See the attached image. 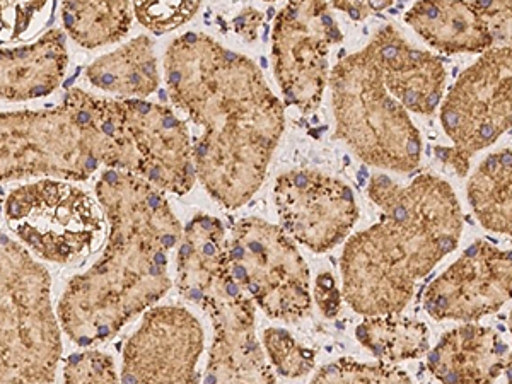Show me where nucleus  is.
I'll return each mask as SVG.
<instances>
[{
    "label": "nucleus",
    "mask_w": 512,
    "mask_h": 384,
    "mask_svg": "<svg viewBox=\"0 0 512 384\" xmlns=\"http://www.w3.org/2000/svg\"><path fill=\"white\" fill-rule=\"evenodd\" d=\"M200 11V2H135L134 14L140 24L158 35L180 28Z\"/></svg>",
    "instance_id": "bb28decb"
},
{
    "label": "nucleus",
    "mask_w": 512,
    "mask_h": 384,
    "mask_svg": "<svg viewBox=\"0 0 512 384\" xmlns=\"http://www.w3.org/2000/svg\"><path fill=\"white\" fill-rule=\"evenodd\" d=\"M108 222L98 262L70 279L57 306L60 326L79 347L115 337L169 291V253L183 226L163 192L139 176L105 169L96 183Z\"/></svg>",
    "instance_id": "f03ea898"
},
{
    "label": "nucleus",
    "mask_w": 512,
    "mask_h": 384,
    "mask_svg": "<svg viewBox=\"0 0 512 384\" xmlns=\"http://www.w3.org/2000/svg\"><path fill=\"white\" fill-rule=\"evenodd\" d=\"M4 217L23 245L62 265L89 255L105 229L101 207L69 181L40 180L12 188L4 198Z\"/></svg>",
    "instance_id": "6e6552de"
},
{
    "label": "nucleus",
    "mask_w": 512,
    "mask_h": 384,
    "mask_svg": "<svg viewBox=\"0 0 512 384\" xmlns=\"http://www.w3.org/2000/svg\"><path fill=\"white\" fill-rule=\"evenodd\" d=\"M367 195L383 216L347 241L342 297L364 318L400 315L420 280L460 245V200L448 181L431 173L407 185L374 175Z\"/></svg>",
    "instance_id": "7ed1b4c3"
},
{
    "label": "nucleus",
    "mask_w": 512,
    "mask_h": 384,
    "mask_svg": "<svg viewBox=\"0 0 512 384\" xmlns=\"http://www.w3.org/2000/svg\"><path fill=\"white\" fill-rule=\"evenodd\" d=\"M64 384H122L115 362L99 350H84L67 357Z\"/></svg>",
    "instance_id": "a878e982"
},
{
    "label": "nucleus",
    "mask_w": 512,
    "mask_h": 384,
    "mask_svg": "<svg viewBox=\"0 0 512 384\" xmlns=\"http://www.w3.org/2000/svg\"><path fill=\"white\" fill-rule=\"evenodd\" d=\"M473 4L487 24L494 48H512V2L475 0Z\"/></svg>",
    "instance_id": "cd10ccee"
},
{
    "label": "nucleus",
    "mask_w": 512,
    "mask_h": 384,
    "mask_svg": "<svg viewBox=\"0 0 512 384\" xmlns=\"http://www.w3.org/2000/svg\"><path fill=\"white\" fill-rule=\"evenodd\" d=\"M441 123L453 146L436 147V156L465 178L478 152L512 128V48H492L461 72L441 105Z\"/></svg>",
    "instance_id": "1a4fd4ad"
},
{
    "label": "nucleus",
    "mask_w": 512,
    "mask_h": 384,
    "mask_svg": "<svg viewBox=\"0 0 512 384\" xmlns=\"http://www.w3.org/2000/svg\"><path fill=\"white\" fill-rule=\"evenodd\" d=\"M507 345L489 326L465 323L439 338L427 366L441 384H494L506 371Z\"/></svg>",
    "instance_id": "f3484780"
},
{
    "label": "nucleus",
    "mask_w": 512,
    "mask_h": 384,
    "mask_svg": "<svg viewBox=\"0 0 512 384\" xmlns=\"http://www.w3.org/2000/svg\"><path fill=\"white\" fill-rule=\"evenodd\" d=\"M263 347L272 366L284 378H303L315 367V350L299 344L287 330L268 328L263 332Z\"/></svg>",
    "instance_id": "393cba45"
},
{
    "label": "nucleus",
    "mask_w": 512,
    "mask_h": 384,
    "mask_svg": "<svg viewBox=\"0 0 512 384\" xmlns=\"http://www.w3.org/2000/svg\"><path fill=\"white\" fill-rule=\"evenodd\" d=\"M466 197L483 229L512 238V149L482 159L468 180Z\"/></svg>",
    "instance_id": "412c9836"
},
{
    "label": "nucleus",
    "mask_w": 512,
    "mask_h": 384,
    "mask_svg": "<svg viewBox=\"0 0 512 384\" xmlns=\"http://www.w3.org/2000/svg\"><path fill=\"white\" fill-rule=\"evenodd\" d=\"M176 287L212 323L204 384H277L256 337V304L234 279L229 239L216 217L197 214L185 227L176 255Z\"/></svg>",
    "instance_id": "39448f33"
},
{
    "label": "nucleus",
    "mask_w": 512,
    "mask_h": 384,
    "mask_svg": "<svg viewBox=\"0 0 512 384\" xmlns=\"http://www.w3.org/2000/svg\"><path fill=\"white\" fill-rule=\"evenodd\" d=\"M0 384H55L62 359L52 279L21 243L0 246Z\"/></svg>",
    "instance_id": "423d86ee"
},
{
    "label": "nucleus",
    "mask_w": 512,
    "mask_h": 384,
    "mask_svg": "<svg viewBox=\"0 0 512 384\" xmlns=\"http://www.w3.org/2000/svg\"><path fill=\"white\" fill-rule=\"evenodd\" d=\"M262 23V12L256 11L253 7H245L233 21L234 30H236L238 35L243 36L246 41L256 40L258 28H260V24Z\"/></svg>",
    "instance_id": "c756f323"
},
{
    "label": "nucleus",
    "mask_w": 512,
    "mask_h": 384,
    "mask_svg": "<svg viewBox=\"0 0 512 384\" xmlns=\"http://www.w3.org/2000/svg\"><path fill=\"white\" fill-rule=\"evenodd\" d=\"M366 48L384 86L405 110L434 115L443 105L446 67L441 57L414 47L393 24L383 26Z\"/></svg>",
    "instance_id": "dca6fc26"
},
{
    "label": "nucleus",
    "mask_w": 512,
    "mask_h": 384,
    "mask_svg": "<svg viewBox=\"0 0 512 384\" xmlns=\"http://www.w3.org/2000/svg\"><path fill=\"white\" fill-rule=\"evenodd\" d=\"M274 197L284 231L315 253L340 245L359 221L352 188L316 169L279 176Z\"/></svg>",
    "instance_id": "ddd939ff"
},
{
    "label": "nucleus",
    "mask_w": 512,
    "mask_h": 384,
    "mask_svg": "<svg viewBox=\"0 0 512 384\" xmlns=\"http://www.w3.org/2000/svg\"><path fill=\"white\" fill-rule=\"evenodd\" d=\"M335 137L355 158L379 169L412 173L422 159V137L408 111L384 86L366 47L338 60L330 74Z\"/></svg>",
    "instance_id": "0eeeda50"
},
{
    "label": "nucleus",
    "mask_w": 512,
    "mask_h": 384,
    "mask_svg": "<svg viewBox=\"0 0 512 384\" xmlns=\"http://www.w3.org/2000/svg\"><path fill=\"white\" fill-rule=\"evenodd\" d=\"M511 299L512 250L478 239L432 280L422 303L434 320L475 323L497 313Z\"/></svg>",
    "instance_id": "4468645a"
},
{
    "label": "nucleus",
    "mask_w": 512,
    "mask_h": 384,
    "mask_svg": "<svg viewBox=\"0 0 512 384\" xmlns=\"http://www.w3.org/2000/svg\"><path fill=\"white\" fill-rule=\"evenodd\" d=\"M391 2H381V4H374V2H333V9L337 11H344L349 14L350 18L355 21H362L366 19L369 14L373 12L383 11L386 7H390Z\"/></svg>",
    "instance_id": "7c9ffc66"
},
{
    "label": "nucleus",
    "mask_w": 512,
    "mask_h": 384,
    "mask_svg": "<svg viewBox=\"0 0 512 384\" xmlns=\"http://www.w3.org/2000/svg\"><path fill=\"white\" fill-rule=\"evenodd\" d=\"M86 79L94 88L122 98L144 99L159 88V69L154 41L146 35L123 43L101 55L86 69Z\"/></svg>",
    "instance_id": "aec40b11"
},
{
    "label": "nucleus",
    "mask_w": 512,
    "mask_h": 384,
    "mask_svg": "<svg viewBox=\"0 0 512 384\" xmlns=\"http://www.w3.org/2000/svg\"><path fill=\"white\" fill-rule=\"evenodd\" d=\"M69 64L65 31L50 30L35 43L2 48L0 94L7 101H30L52 94Z\"/></svg>",
    "instance_id": "a211bd4d"
},
{
    "label": "nucleus",
    "mask_w": 512,
    "mask_h": 384,
    "mask_svg": "<svg viewBox=\"0 0 512 384\" xmlns=\"http://www.w3.org/2000/svg\"><path fill=\"white\" fill-rule=\"evenodd\" d=\"M132 154L130 173L161 192L187 195L197 171L187 123L168 106L147 99H122Z\"/></svg>",
    "instance_id": "2eb2a0df"
},
{
    "label": "nucleus",
    "mask_w": 512,
    "mask_h": 384,
    "mask_svg": "<svg viewBox=\"0 0 512 384\" xmlns=\"http://www.w3.org/2000/svg\"><path fill=\"white\" fill-rule=\"evenodd\" d=\"M204 330L183 306L144 313L123 347L122 384H200Z\"/></svg>",
    "instance_id": "f8f14e48"
},
{
    "label": "nucleus",
    "mask_w": 512,
    "mask_h": 384,
    "mask_svg": "<svg viewBox=\"0 0 512 384\" xmlns=\"http://www.w3.org/2000/svg\"><path fill=\"white\" fill-rule=\"evenodd\" d=\"M309 384H414L400 367L340 359L321 367Z\"/></svg>",
    "instance_id": "b1692460"
},
{
    "label": "nucleus",
    "mask_w": 512,
    "mask_h": 384,
    "mask_svg": "<svg viewBox=\"0 0 512 384\" xmlns=\"http://www.w3.org/2000/svg\"><path fill=\"white\" fill-rule=\"evenodd\" d=\"M130 146L122 99L70 89L45 110L0 115V176L89 180L101 166L130 173Z\"/></svg>",
    "instance_id": "20e7f679"
},
{
    "label": "nucleus",
    "mask_w": 512,
    "mask_h": 384,
    "mask_svg": "<svg viewBox=\"0 0 512 384\" xmlns=\"http://www.w3.org/2000/svg\"><path fill=\"white\" fill-rule=\"evenodd\" d=\"M169 98L202 134L193 142L200 183L226 209L248 204L267 178L286 115L260 67L212 36L188 31L164 53Z\"/></svg>",
    "instance_id": "f257e3e1"
},
{
    "label": "nucleus",
    "mask_w": 512,
    "mask_h": 384,
    "mask_svg": "<svg viewBox=\"0 0 512 384\" xmlns=\"http://www.w3.org/2000/svg\"><path fill=\"white\" fill-rule=\"evenodd\" d=\"M316 303L321 311L328 318L338 315L340 311V291L337 289V282L330 274H323L316 280Z\"/></svg>",
    "instance_id": "c85d7f7f"
},
{
    "label": "nucleus",
    "mask_w": 512,
    "mask_h": 384,
    "mask_svg": "<svg viewBox=\"0 0 512 384\" xmlns=\"http://www.w3.org/2000/svg\"><path fill=\"white\" fill-rule=\"evenodd\" d=\"M504 373L507 376V384H512V350L511 354L507 355L506 371Z\"/></svg>",
    "instance_id": "2f4dec72"
},
{
    "label": "nucleus",
    "mask_w": 512,
    "mask_h": 384,
    "mask_svg": "<svg viewBox=\"0 0 512 384\" xmlns=\"http://www.w3.org/2000/svg\"><path fill=\"white\" fill-rule=\"evenodd\" d=\"M405 21L441 53H485L494 48L473 2H417L408 9Z\"/></svg>",
    "instance_id": "6ab92c4d"
},
{
    "label": "nucleus",
    "mask_w": 512,
    "mask_h": 384,
    "mask_svg": "<svg viewBox=\"0 0 512 384\" xmlns=\"http://www.w3.org/2000/svg\"><path fill=\"white\" fill-rule=\"evenodd\" d=\"M326 2H289L272 30V67L286 105L311 113L330 84L328 55L344 40Z\"/></svg>",
    "instance_id": "9b49d317"
},
{
    "label": "nucleus",
    "mask_w": 512,
    "mask_h": 384,
    "mask_svg": "<svg viewBox=\"0 0 512 384\" xmlns=\"http://www.w3.org/2000/svg\"><path fill=\"white\" fill-rule=\"evenodd\" d=\"M227 239L234 279L268 318L296 323L309 315L308 263L282 227L246 217Z\"/></svg>",
    "instance_id": "9d476101"
},
{
    "label": "nucleus",
    "mask_w": 512,
    "mask_h": 384,
    "mask_svg": "<svg viewBox=\"0 0 512 384\" xmlns=\"http://www.w3.org/2000/svg\"><path fill=\"white\" fill-rule=\"evenodd\" d=\"M355 337L381 362L410 361L429 349V328L412 316H369L359 323Z\"/></svg>",
    "instance_id": "5701e85b"
},
{
    "label": "nucleus",
    "mask_w": 512,
    "mask_h": 384,
    "mask_svg": "<svg viewBox=\"0 0 512 384\" xmlns=\"http://www.w3.org/2000/svg\"><path fill=\"white\" fill-rule=\"evenodd\" d=\"M509 332H511L512 335V309L511 313H509Z\"/></svg>",
    "instance_id": "473e14b6"
},
{
    "label": "nucleus",
    "mask_w": 512,
    "mask_h": 384,
    "mask_svg": "<svg viewBox=\"0 0 512 384\" xmlns=\"http://www.w3.org/2000/svg\"><path fill=\"white\" fill-rule=\"evenodd\" d=\"M60 14L65 33L89 50L123 40L135 16L130 2H64Z\"/></svg>",
    "instance_id": "4be33fe9"
}]
</instances>
